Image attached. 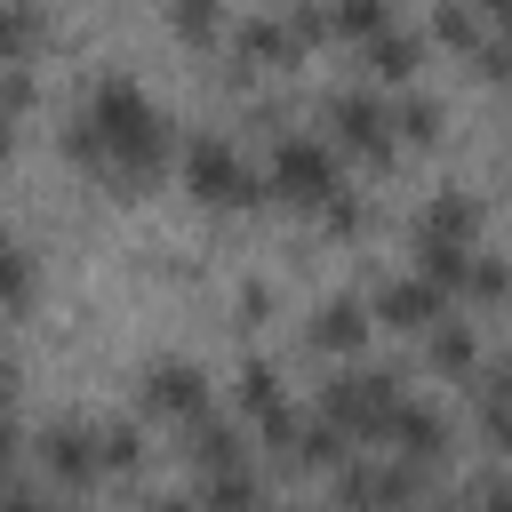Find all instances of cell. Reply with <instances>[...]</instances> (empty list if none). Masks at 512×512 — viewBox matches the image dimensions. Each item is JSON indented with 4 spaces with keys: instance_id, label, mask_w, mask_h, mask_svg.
Wrapping results in <instances>:
<instances>
[{
    "instance_id": "cell-4",
    "label": "cell",
    "mask_w": 512,
    "mask_h": 512,
    "mask_svg": "<svg viewBox=\"0 0 512 512\" xmlns=\"http://www.w3.org/2000/svg\"><path fill=\"white\" fill-rule=\"evenodd\" d=\"M272 184L288 192V200H304V208H328L344 184H336V152L320 144V136H280L272 144Z\"/></svg>"
},
{
    "instance_id": "cell-21",
    "label": "cell",
    "mask_w": 512,
    "mask_h": 512,
    "mask_svg": "<svg viewBox=\"0 0 512 512\" xmlns=\"http://www.w3.org/2000/svg\"><path fill=\"white\" fill-rule=\"evenodd\" d=\"M464 288H472L480 304H504V296H512V256H472Z\"/></svg>"
},
{
    "instance_id": "cell-29",
    "label": "cell",
    "mask_w": 512,
    "mask_h": 512,
    "mask_svg": "<svg viewBox=\"0 0 512 512\" xmlns=\"http://www.w3.org/2000/svg\"><path fill=\"white\" fill-rule=\"evenodd\" d=\"M0 512H48L40 496H24V488H0Z\"/></svg>"
},
{
    "instance_id": "cell-12",
    "label": "cell",
    "mask_w": 512,
    "mask_h": 512,
    "mask_svg": "<svg viewBox=\"0 0 512 512\" xmlns=\"http://www.w3.org/2000/svg\"><path fill=\"white\" fill-rule=\"evenodd\" d=\"M296 48H304L296 16H248V24H240V56H264V64H296Z\"/></svg>"
},
{
    "instance_id": "cell-33",
    "label": "cell",
    "mask_w": 512,
    "mask_h": 512,
    "mask_svg": "<svg viewBox=\"0 0 512 512\" xmlns=\"http://www.w3.org/2000/svg\"><path fill=\"white\" fill-rule=\"evenodd\" d=\"M264 512H296V504H264Z\"/></svg>"
},
{
    "instance_id": "cell-28",
    "label": "cell",
    "mask_w": 512,
    "mask_h": 512,
    "mask_svg": "<svg viewBox=\"0 0 512 512\" xmlns=\"http://www.w3.org/2000/svg\"><path fill=\"white\" fill-rule=\"evenodd\" d=\"M328 224H336V232H352V224H360V200H352V192H336V200H328Z\"/></svg>"
},
{
    "instance_id": "cell-30",
    "label": "cell",
    "mask_w": 512,
    "mask_h": 512,
    "mask_svg": "<svg viewBox=\"0 0 512 512\" xmlns=\"http://www.w3.org/2000/svg\"><path fill=\"white\" fill-rule=\"evenodd\" d=\"M152 512H200V496L184 504V496H152Z\"/></svg>"
},
{
    "instance_id": "cell-8",
    "label": "cell",
    "mask_w": 512,
    "mask_h": 512,
    "mask_svg": "<svg viewBox=\"0 0 512 512\" xmlns=\"http://www.w3.org/2000/svg\"><path fill=\"white\" fill-rule=\"evenodd\" d=\"M384 440H392V456H400V464H432V456L448 448V424H440V408L400 400V408H392V424H384Z\"/></svg>"
},
{
    "instance_id": "cell-1",
    "label": "cell",
    "mask_w": 512,
    "mask_h": 512,
    "mask_svg": "<svg viewBox=\"0 0 512 512\" xmlns=\"http://www.w3.org/2000/svg\"><path fill=\"white\" fill-rule=\"evenodd\" d=\"M64 152H72L80 168H104V176H120V184H144V176L160 168V152H168V120L144 104L136 80L112 72V80H96V96H88V112L72 120Z\"/></svg>"
},
{
    "instance_id": "cell-16",
    "label": "cell",
    "mask_w": 512,
    "mask_h": 512,
    "mask_svg": "<svg viewBox=\"0 0 512 512\" xmlns=\"http://www.w3.org/2000/svg\"><path fill=\"white\" fill-rule=\"evenodd\" d=\"M360 64L376 72V80H408V64H416V40L392 24V32H376V40H360Z\"/></svg>"
},
{
    "instance_id": "cell-6",
    "label": "cell",
    "mask_w": 512,
    "mask_h": 512,
    "mask_svg": "<svg viewBox=\"0 0 512 512\" xmlns=\"http://www.w3.org/2000/svg\"><path fill=\"white\" fill-rule=\"evenodd\" d=\"M472 232H480L472 192H440V200H424V216H416V256H472Z\"/></svg>"
},
{
    "instance_id": "cell-2",
    "label": "cell",
    "mask_w": 512,
    "mask_h": 512,
    "mask_svg": "<svg viewBox=\"0 0 512 512\" xmlns=\"http://www.w3.org/2000/svg\"><path fill=\"white\" fill-rule=\"evenodd\" d=\"M184 184H192L200 200L232 208V200H264V184H272V176H256L224 136H192V144H184Z\"/></svg>"
},
{
    "instance_id": "cell-32",
    "label": "cell",
    "mask_w": 512,
    "mask_h": 512,
    "mask_svg": "<svg viewBox=\"0 0 512 512\" xmlns=\"http://www.w3.org/2000/svg\"><path fill=\"white\" fill-rule=\"evenodd\" d=\"M0 152H8V104H0Z\"/></svg>"
},
{
    "instance_id": "cell-35",
    "label": "cell",
    "mask_w": 512,
    "mask_h": 512,
    "mask_svg": "<svg viewBox=\"0 0 512 512\" xmlns=\"http://www.w3.org/2000/svg\"><path fill=\"white\" fill-rule=\"evenodd\" d=\"M440 512H448V504H440Z\"/></svg>"
},
{
    "instance_id": "cell-19",
    "label": "cell",
    "mask_w": 512,
    "mask_h": 512,
    "mask_svg": "<svg viewBox=\"0 0 512 512\" xmlns=\"http://www.w3.org/2000/svg\"><path fill=\"white\" fill-rule=\"evenodd\" d=\"M296 464H344V432L328 424V416H304L296 424V448H288Z\"/></svg>"
},
{
    "instance_id": "cell-17",
    "label": "cell",
    "mask_w": 512,
    "mask_h": 512,
    "mask_svg": "<svg viewBox=\"0 0 512 512\" xmlns=\"http://www.w3.org/2000/svg\"><path fill=\"white\" fill-rule=\"evenodd\" d=\"M480 424L496 448H512V368H488L480 376Z\"/></svg>"
},
{
    "instance_id": "cell-31",
    "label": "cell",
    "mask_w": 512,
    "mask_h": 512,
    "mask_svg": "<svg viewBox=\"0 0 512 512\" xmlns=\"http://www.w3.org/2000/svg\"><path fill=\"white\" fill-rule=\"evenodd\" d=\"M8 456H16V432H8V416H0V464H8Z\"/></svg>"
},
{
    "instance_id": "cell-23",
    "label": "cell",
    "mask_w": 512,
    "mask_h": 512,
    "mask_svg": "<svg viewBox=\"0 0 512 512\" xmlns=\"http://www.w3.org/2000/svg\"><path fill=\"white\" fill-rule=\"evenodd\" d=\"M432 32H440V40H456V48H480V40H488V16H472V8H440V16H432Z\"/></svg>"
},
{
    "instance_id": "cell-9",
    "label": "cell",
    "mask_w": 512,
    "mask_h": 512,
    "mask_svg": "<svg viewBox=\"0 0 512 512\" xmlns=\"http://www.w3.org/2000/svg\"><path fill=\"white\" fill-rule=\"evenodd\" d=\"M376 312H384L392 328H440V288H432L424 272H400V280L376 288Z\"/></svg>"
},
{
    "instance_id": "cell-22",
    "label": "cell",
    "mask_w": 512,
    "mask_h": 512,
    "mask_svg": "<svg viewBox=\"0 0 512 512\" xmlns=\"http://www.w3.org/2000/svg\"><path fill=\"white\" fill-rule=\"evenodd\" d=\"M32 40H40V16L32 8H0V64H16Z\"/></svg>"
},
{
    "instance_id": "cell-26",
    "label": "cell",
    "mask_w": 512,
    "mask_h": 512,
    "mask_svg": "<svg viewBox=\"0 0 512 512\" xmlns=\"http://www.w3.org/2000/svg\"><path fill=\"white\" fill-rule=\"evenodd\" d=\"M168 24H176L184 40H200V32H216V16H208V8H168Z\"/></svg>"
},
{
    "instance_id": "cell-27",
    "label": "cell",
    "mask_w": 512,
    "mask_h": 512,
    "mask_svg": "<svg viewBox=\"0 0 512 512\" xmlns=\"http://www.w3.org/2000/svg\"><path fill=\"white\" fill-rule=\"evenodd\" d=\"M472 504H480V512H512V480H480Z\"/></svg>"
},
{
    "instance_id": "cell-5",
    "label": "cell",
    "mask_w": 512,
    "mask_h": 512,
    "mask_svg": "<svg viewBox=\"0 0 512 512\" xmlns=\"http://www.w3.org/2000/svg\"><path fill=\"white\" fill-rule=\"evenodd\" d=\"M320 112H328L336 144H352V152H392V104H384V96H368V88H336Z\"/></svg>"
},
{
    "instance_id": "cell-15",
    "label": "cell",
    "mask_w": 512,
    "mask_h": 512,
    "mask_svg": "<svg viewBox=\"0 0 512 512\" xmlns=\"http://www.w3.org/2000/svg\"><path fill=\"white\" fill-rule=\"evenodd\" d=\"M240 408H248V416H256V432H264V424H280V416H288V400H280V376H272V368H264V360H248V368H240Z\"/></svg>"
},
{
    "instance_id": "cell-20",
    "label": "cell",
    "mask_w": 512,
    "mask_h": 512,
    "mask_svg": "<svg viewBox=\"0 0 512 512\" xmlns=\"http://www.w3.org/2000/svg\"><path fill=\"white\" fill-rule=\"evenodd\" d=\"M432 128H440V104H432L424 88H408V96L392 104V136H408V144H424Z\"/></svg>"
},
{
    "instance_id": "cell-13",
    "label": "cell",
    "mask_w": 512,
    "mask_h": 512,
    "mask_svg": "<svg viewBox=\"0 0 512 512\" xmlns=\"http://www.w3.org/2000/svg\"><path fill=\"white\" fill-rule=\"evenodd\" d=\"M360 336H368V312H360L352 296H328V304L312 312V344H320V352H352Z\"/></svg>"
},
{
    "instance_id": "cell-25",
    "label": "cell",
    "mask_w": 512,
    "mask_h": 512,
    "mask_svg": "<svg viewBox=\"0 0 512 512\" xmlns=\"http://www.w3.org/2000/svg\"><path fill=\"white\" fill-rule=\"evenodd\" d=\"M0 296H24V248L0 232Z\"/></svg>"
},
{
    "instance_id": "cell-24",
    "label": "cell",
    "mask_w": 512,
    "mask_h": 512,
    "mask_svg": "<svg viewBox=\"0 0 512 512\" xmlns=\"http://www.w3.org/2000/svg\"><path fill=\"white\" fill-rule=\"evenodd\" d=\"M96 448H104V464H112V472H128L144 440H136V424H104V432H96Z\"/></svg>"
},
{
    "instance_id": "cell-10",
    "label": "cell",
    "mask_w": 512,
    "mask_h": 512,
    "mask_svg": "<svg viewBox=\"0 0 512 512\" xmlns=\"http://www.w3.org/2000/svg\"><path fill=\"white\" fill-rule=\"evenodd\" d=\"M40 456H48L56 480H88V472L104 464V448H96L88 424H48V432H40Z\"/></svg>"
},
{
    "instance_id": "cell-14",
    "label": "cell",
    "mask_w": 512,
    "mask_h": 512,
    "mask_svg": "<svg viewBox=\"0 0 512 512\" xmlns=\"http://www.w3.org/2000/svg\"><path fill=\"white\" fill-rule=\"evenodd\" d=\"M200 512H264V488H256V472H248V464H232V472H208V480H200Z\"/></svg>"
},
{
    "instance_id": "cell-18",
    "label": "cell",
    "mask_w": 512,
    "mask_h": 512,
    "mask_svg": "<svg viewBox=\"0 0 512 512\" xmlns=\"http://www.w3.org/2000/svg\"><path fill=\"white\" fill-rule=\"evenodd\" d=\"M472 360H480L472 328H464V320H440V328H432V368H440V376H464Z\"/></svg>"
},
{
    "instance_id": "cell-34",
    "label": "cell",
    "mask_w": 512,
    "mask_h": 512,
    "mask_svg": "<svg viewBox=\"0 0 512 512\" xmlns=\"http://www.w3.org/2000/svg\"><path fill=\"white\" fill-rule=\"evenodd\" d=\"M0 400H8V368H0Z\"/></svg>"
},
{
    "instance_id": "cell-11",
    "label": "cell",
    "mask_w": 512,
    "mask_h": 512,
    "mask_svg": "<svg viewBox=\"0 0 512 512\" xmlns=\"http://www.w3.org/2000/svg\"><path fill=\"white\" fill-rule=\"evenodd\" d=\"M184 464H200V472H232V464H240V432H232L224 416H192V424H184Z\"/></svg>"
},
{
    "instance_id": "cell-3",
    "label": "cell",
    "mask_w": 512,
    "mask_h": 512,
    "mask_svg": "<svg viewBox=\"0 0 512 512\" xmlns=\"http://www.w3.org/2000/svg\"><path fill=\"white\" fill-rule=\"evenodd\" d=\"M392 408H400V376H376V368H352V376H336V384L320 392V416H328L344 440H352V432H384Z\"/></svg>"
},
{
    "instance_id": "cell-7",
    "label": "cell",
    "mask_w": 512,
    "mask_h": 512,
    "mask_svg": "<svg viewBox=\"0 0 512 512\" xmlns=\"http://www.w3.org/2000/svg\"><path fill=\"white\" fill-rule=\"evenodd\" d=\"M144 408H160V416H208V376L192 368V360H152L144 368Z\"/></svg>"
}]
</instances>
